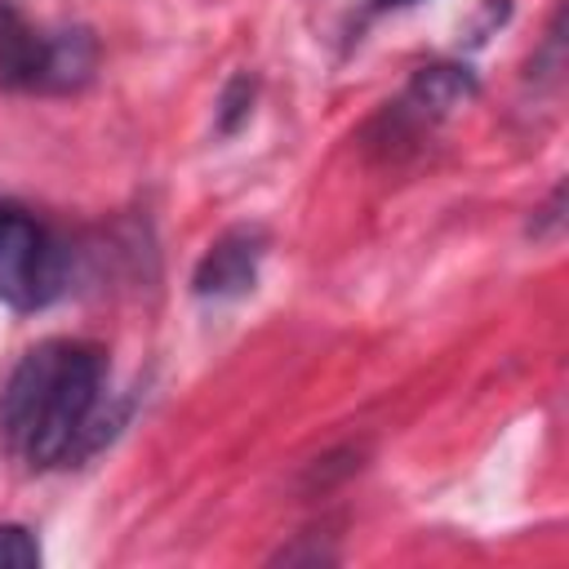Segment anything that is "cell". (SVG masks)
Masks as SVG:
<instances>
[{
	"label": "cell",
	"mask_w": 569,
	"mask_h": 569,
	"mask_svg": "<svg viewBox=\"0 0 569 569\" xmlns=\"http://www.w3.org/2000/svg\"><path fill=\"white\" fill-rule=\"evenodd\" d=\"M120 413H107V356L93 342L49 338L31 347L4 391L0 431L27 467H58L111 440Z\"/></svg>",
	"instance_id": "cell-1"
},
{
	"label": "cell",
	"mask_w": 569,
	"mask_h": 569,
	"mask_svg": "<svg viewBox=\"0 0 569 569\" xmlns=\"http://www.w3.org/2000/svg\"><path fill=\"white\" fill-rule=\"evenodd\" d=\"M98 44L84 27L40 31L13 0H0V80L13 89H80L93 76Z\"/></svg>",
	"instance_id": "cell-2"
},
{
	"label": "cell",
	"mask_w": 569,
	"mask_h": 569,
	"mask_svg": "<svg viewBox=\"0 0 569 569\" xmlns=\"http://www.w3.org/2000/svg\"><path fill=\"white\" fill-rule=\"evenodd\" d=\"M62 240L22 204L0 200V302L13 311H40L62 293Z\"/></svg>",
	"instance_id": "cell-3"
},
{
	"label": "cell",
	"mask_w": 569,
	"mask_h": 569,
	"mask_svg": "<svg viewBox=\"0 0 569 569\" xmlns=\"http://www.w3.org/2000/svg\"><path fill=\"white\" fill-rule=\"evenodd\" d=\"M262 258H267V231H262V227L240 222V227L222 231V236L204 249V258L196 262V276H191L196 298H213V302L244 298V293L258 284Z\"/></svg>",
	"instance_id": "cell-4"
},
{
	"label": "cell",
	"mask_w": 569,
	"mask_h": 569,
	"mask_svg": "<svg viewBox=\"0 0 569 569\" xmlns=\"http://www.w3.org/2000/svg\"><path fill=\"white\" fill-rule=\"evenodd\" d=\"M476 71L471 67H458V62H436V67H422L405 93V111L413 120H440L449 116L453 107H462L467 98H476Z\"/></svg>",
	"instance_id": "cell-5"
},
{
	"label": "cell",
	"mask_w": 569,
	"mask_h": 569,
	"mask_svg": "<svg viewBox=\"0 0 569 569\" xmlns=\"http://www.w3.org/2000/svg\"><path fill=\"white\" fill-rule=\"evenodd\" d=\"M40 565V542L22 525H0V569H36Z\"/></svg>",
	"instance_id": "cell-6"
},
{
	"label": "cell",
	"mask_w": 569,
	"mask_h": 569,
	"mask_svg": "<svg viewBox=\"0 0 569 569\" xmlns=\"http://www.w3.org/2000/svg\"><path fill=\"white\" fill-rule=\"evenodd\" d=\"M249 102H253V80H249V76H236V80L227 84V93H222V120H218V129L231 133V129L253 111Z\"/></svg>",
	"instance_id": "cell-7"
},
{
	"label": "cell",
	"mask_w": 569,
	"mask_h": 569,
	"mask_svg": "<svg viewBox=\"0 0 569 569\" xmlns=\"http://www.w3.org/2000/svg\"><path fill=\"white\" fill-rule=\"evenodd\" d=\"M400 4H413V0H373V9H400Z\"/></svg>",
	"instance_id": "cell-8"
}]
</instances>
